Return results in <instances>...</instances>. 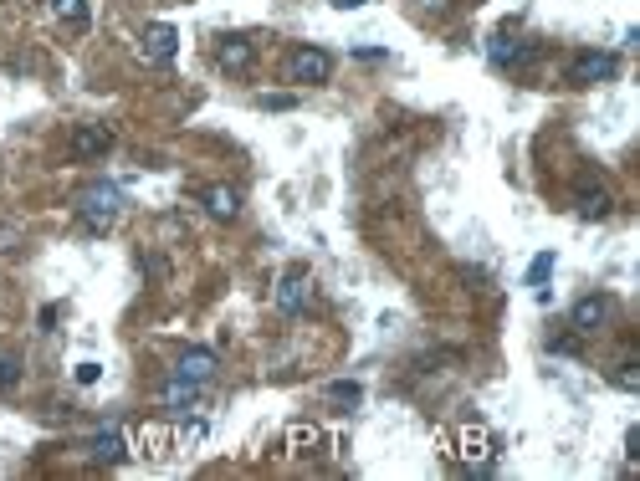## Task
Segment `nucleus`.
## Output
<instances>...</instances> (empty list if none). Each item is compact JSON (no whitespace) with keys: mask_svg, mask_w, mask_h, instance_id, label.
<instances>
[{"mask_svg":"<svg viewBox=\"0 0 640 481\" xmlns=\"http://www.w3.org/2000/svg\"><path fill=\"white\" fill-rule=\"evenodd\" d=\"M615 389H630V395H635V389H640V364L635 359H625V364H615Z\"/></svg>","mask_w":640,"mask_h":481,"instance_id":"21","label":"nucleus"},{"mask_svg":"<svg viewBox=\"0 0 640 481\" xmlns=\"http://www.w3.org/2000/svg\"><path fill=\"white\" fill-rule=\"evenodd\" d=\"M216 369H221V359L210 354V348H185V354L175 359V374L180 379H195V384H210V379H216Z\"/></svg>","mask_w":640,"mask_h":481,"instance_id":"13","label":"nucleus"},{"mask_svg":"<svg viewBox=\"0 0 640 481\" xmlns=\"http://www.w3.org/2000/svg\"><path fill=\"white\" fill-rule=\"evenodd\" d=\"M139 57L149 62V67H169L180 57V31L169 26V21H149L144 31H139Z\"/></svg>","mask_w":640,"mask_h":481,"instance_id":"6","label":"nucleus"},{"mask_svg":"<svg viewBox=\"0 0 640 481\" xmlns=\"http://www.w3.org/2000/svg\"><path fill=\"white\" fill-rule=\"evenodd\" d=\"M200 395H205V384H195V379H180V374H169V384L159 389V405H164L169 415H190V410L200 405Z\"/></svg>","mask_w":640,"mask_h":481,"instance_id":"9","label":"nucleus"},{"mask_svg":"<svg viewBox=\"0 0 640 481\" xmlns=\"http://www.w3.org/2000/svg\"><path fill=\"white\" fill-rule=\"evenodd\" d=\"M200 205L216 215V221H236V215H241V190L236 185H205L200 190Z\"/></svg>","mask_w":640,"mask_h":481,"instance_id":"15","label":"nucleus"},{"mask_svg":"<svg viewBox=\"0 0 640 481\" xmlns=\"http://www.w3.org/2000/svg\"><path fill=\"white\" fill-rule=\"evenodd\" d=\"M98 374H103V369H98L93 359H88V364H77V384H98Z\"/></svg>","mask_w":640,"mask_h":481,"instance_id":"24","label":"nucleus"},{"mask_svg":"<svg viewBox=\"0 0 640 481\" xmlns=\"http://www.w3.org/2000/svg\"><path fill=\"white\" fill-rule=\"evenodd\" d=\"M272 302H277L282 318H297V313H303L308 302H313V272H308V267H287V272L277 277Z\"/></svg>","mask_w":640,"mask_h":481,"instance_id":"4","label":"nucleus"},{"mask_svg":"<svg viewBox=\"0 0 640 481\" xmlns=\"http://www.w3.org/2000/svg\"><path fill=\"white\" fill-rule=\"evenodd\" d=\"M333 6H338V11H359V6H364V0H333Z\"/></svg>","mask_w":640,"mask_h":481,"instance_id":"26","label":"nucleus"},{"mask_svg":"<svg viewBox=\"0 0 640 481\" xmlns=\"http://www.w3.org/2000/svg\"><path fill=\"white\" fill-rule=\"evenodd\" d=\"M16 384H21V359L16 354H0V395L16 389Z\"/></svg>","mask_w":640,"mask_h":481,"instance_id":"22","label":"nucleus"},{"mask_svg":"<svg viewBox=\"0 0 640 481\" xmlns=\"http://www.w3.org/2000/svg\"><path fill=\"white\" fill-rule=\"evenodd\" d=\"M88 456L98 461V466H123L128 461V441H123V430H98L93 441H88Z\"/></svg>","mask_w":640,"mask_h":481,"instance_id":"14","label":"nucleus"},{"mask_svg":"<svg viewBox=\"0 0 640 481\" xmlns=\"http://www.w3.org/2000/svg\"><path fill=\"white\" fill-rule=\"evenodd\" d=\"M52 16L67 21V26H88V0H47Z\"/></svg>","mask_w":640,"mask_h":481,"instance_id":"19","label":"nucleus"},{"mask_svg":"<svg viewBox=\"0 0 640 481\" xmlns=\"http://www.w3.org/2000/svg\"><path fill=\"white\" fill-rule=\"evenodd\" d=\"M256 103H262L267 113H287V108H297V98H292V93H262Z\"/></svg>","mask_w":640,"mask_h":481,"instance_id":"23","label":"nucleus"},{"mask_svg":"<svg viewBox=\"0 0 640 481\" xmlns=\"http://www.w3.org/2000/svg\"><path fill=\"white\" fill-rule=\"evenodd\" d=\"M67 149H72V159H103L113 149V128L108 123H77Z\"/></svg>","mask_w":640,"mask_h":481,"instance_id":"8","label":"nucleus"},{"mask_svg":"<svg viewBox=\"0 0 640 481\" xmlns=\"http://www.w3.org/2000/svg\"><path fill=\"white\" fill-rule=\"evenodd\" d=\"M615 77H620V57L615 52H579L564 67V82L569 87H600V82H615Z\"/></svg>","mask_w":640,"mask_h":481,"instance_id":"3","label":"nucleus"},{"mask_svg":"<svg viewBox=\"0 0 640 481\" xmlns=\"http://www.w3.org/2000/svg\"><path fill=\"white\" fill-rule=\"evenodd\" d=\"M487 57H492V67H502V72H523V67L538 62V47H533V41H523V36H512V31H497V36L487 41Z\"/></svg>","mask_w":640,"mask_h":481,"instance_id":"7","label":"nucleus"},{"mask_svg":"<svg viewBox=\"0 0 640 481\" xmlns=\"http://www.w3.org/2000/svg\"><path fill=\"white\" fill-rule=\"evenodd\" d=\"M610 210H615V195H610L605 185H584V190L574 195V215H579V221H605Z\"/></svg>","mask_w":640,"mask_h":481,"instance_id":"16","label":"nucleus"},{"mask_svg":"<svg viewBox=\"0 0 640 481\" xmlns=\"http://www.w3.org/2000/svg\"><path fill=\"white\" fill-rule=\"evenodd\" d=\"M77 221L88 226L93 236H103V231H113L118 226V215H123V190L118 185H108V180H98V185H88V190H77Z\"/></svg>","mask_w":640,"mask_h":481,"instance_id":"2","label":"nucleus"},{"mask_svg":"<svg viewBox=\"0 0 640 481\" xmlns=\"http://www.w3.org/2000/svg\"><path fill=\"white\" fill-rule=\"evenodd\" d=\"M282 446H287V456H318V451L328 446V435H323V425H313V420H292L287 435H282Z\"/></svg>","mask_w":640,"mask_h":481,"instance_id":"11","label":"nucleus"},{"mask_svg":"<svg viewBox=\"0 0 640 481\" xmlns=\"http://www.w3.org/2000/svg\"><path fill=\"white\" fill-rule=\"evenodd\" d=\"M605 318H610V297L589 292V297H579V302H574V313H569V328L584 338V333H600V328H605Z\"/></svg>","mask_w":640,"mask_h":481,"instance_id":"10","label":"nucleus"},{"mask_svg":"<svg viewBox=\"0 0 640 481\" xmlns=\"http://www.w3.org/2000/svg\"><path fill=\"white\" fill-rule=\"evenodd\" d=\"M139 456L144 461H164L169 456V430L164 425H144L139 430Z\"/></svg>","mask_w":640,"mask_h":481,"instance_id":"17","label":"nucleus"},{"mask_svg":"<svg viewBox=\"0 0 640 481\" xmlns=\"http://www.w3.org/2000/svg\"><path fill=\"white\" fill-rule=\"evenodd\" d=\"M328 400H333V405H359V400H364V384H359V379H333V384H328Z\"/></svg>","mask_w":640,"mask_h":481,"instance_id":"20","label":"nucleus"},{"mask_svg":"<svg viewBox=\"0 0 640 481\" xmlns=\"http://www.w3.org/2000/svg\"><path fill=\"white\" fill-rule=\"evenodd\" d=\"M6 251H16V231H0V256Z\"/></svg>","mask_w":640,"mask_h":481,"instance_id":"25","label":"nucleus"},{"mask_svg":"<svg viewBox=\"0 0 640 481\" xmlns=\"http://www.w3.org/2000/svg\"><path fill=\"white\" fill-rule=\"evenodd\" d=\"M553 261H559V256H553V251H538L533 256V267H528V287H538V302H548V277H553Z\"/></svg>","mask_w":640,"mask_h":481,"instance_id":"18","label":"nucleus"},{"mask_svg":"<svg viewBox=\"0 0 640 481\" xmlns=\"http://www.w3.org/2000/svg\"><path fill=\"white\" fill-rule=\"evenodd\" d=\"M256 62V41L246 36H221V47H216V67L221 72H251Z\"/></svg>","mask_w":640,"mask_h":481,"instance_id":"12","label":"nucleus"},{"mask_svg":"<svg viewBox=\"0 0 640 481\" xmlns=\"http://www.w3.org/2000/svg\"><path fill=\"white\" fill-rule=\"evenodd\" d=\"M328 77H333V52H323V47H297L287 57V82H297V87H323Z\"/></svg>","mask_w":640,"mask_h":481,"instance_id":"5","label":"nucleus"},{"mask_svg":"<svg viewBox=\"0 0 640 481\" xmlns=\"http://www.w3.org/2000/svg\"><path fill=\"white\" fill-rule=\"evenodd\" d=\"M446 461L466 476H492L497 461H502V435L482 420H466L446 435Z\"/></svg>","mask_w":640,"mask_h":481,"instance_id":"1","label":"nucleus"}]
</instances>
